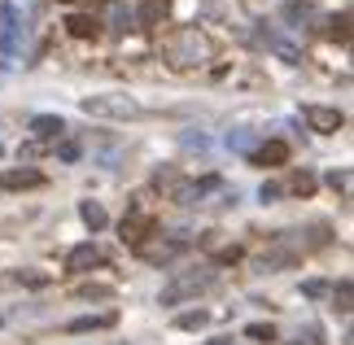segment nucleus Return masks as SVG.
Masks as SVG:
<instances>
[{
  "label": "nucleus",
  "mask_w": 354,
  "mask_h": 345,
  "mask_svg": "<svg viewBox=\"0 0 354 345\" xmlns=\"http://www.w3.org/2000/svg\"><path fill=\"white\" fill-rule=\"evenodd\" d=\"M206 324H210V310H184L180 319H175V328H184V333H201Z\"/></svg>",
  "instance_id": "2eb2a0df"
},
{
  "label": "nucleus",
  "mask_w": 354,
  "mask_h": 345,
  "mask_svg": "<svg viewBox=\"0 0 354 345\" xmlns=\"http://www.w3.org/2000/svg\"><path fill=\"white\" fill-rule=\"evenodd\" d=\"M110 293H114L110 284H84L79 288V297H110Z\"/></svg>",
  "instance_id": "393cba45"
},
{
  "label": "nucleus",
  "mask_w": 354,
  "mask_h": 345,
  "mask_svg": "<svg viewBox=\"0 0 354 345\" xmlns=\"http://www.w3.org/2000/svg\"><path fill=\"white\" fill-rule=\"evenodd\" d=\"M110 22H114V31H127V26L136 22V13H131L127 5H118V0H114V5H110Z\"/></svg>",
  "instance_id": "6ab92c4d"
},
{
  "label": "nucleus",
  "mask_w": 354,
  "mask_h": 345,
  "mask_svg": "<svg viewBox=\"0 0 354 345\" xmlns=\"http://www.w3.org/2000/svg\"><path fill=\"white\" fill-rule=\"evenodd\" d=\"M39 184H44V175H39V171H5V175H0V188H5V192L39 188Z\"/></svg>",
  "instance_id": "0eeeda50"
},
{
  "label": "nucleus",
  "mask_w": 354,
  "mask_h": 345,
  "mask_svg": "<svg viewBox=\"0 0 354 345\" xmlns=\"http://www.w3.org/2000/svg\"><path fill=\"white\" fill-rule=\"evenodd\" d=\"M79 218H84V223H88L92 232H101L105 223H110V214H105L97 201H84V205H79Z\"/></svg>",
  "instance_id": "4468645a"
},
{
  "label": "nucleus",
  "mask_w": 354,
  "mask_h": 345,
  "mask_svg": "<svg viewBox=\"0 0 354 345\" xmlns=\"http://www.w3.org/2000/svg\"><path fill=\"white\" fill-rule=\"evenodd\" d=\"M57 158H62V162H79V144H75V140H66V144L57 149Z\"/></svg>",
  "instance_id": "bb28decb"
},
{
  "label": "nucleus",
  "mask_w": 354,
  "mask_h": 345,
  "mask_svg": "<svg viewBox=\"0 0 354 345\" xmlns=\"http://www.w3.org/2000/svg\"><path fill=\"white\" fill-rule=\"evenodd\" d=\"M0 153H5V149H0Z\"/></svg>",
  "instance_id": "2f4dec72"
},
{
  "label": "nucleus",
  "mask_w": 354,
  "mask_h": 345,
  "mask_svg": "<svg viewBox=\"0 0 354 345\" xmlns=\"http://www.w3.org/2000/svg\"><path fill=\"white\" fill-rule=\"evenodd\" d=\"M206 345H232V337H214V341H206Z\"/></svg>",
  "instance_id": "c756f323"
},
{
  "label": "nucleus",
  "mask_w": 354,
  "mask_h": 345,
  "mask_svg": "<svg viewBox=\"0 0 354 345\" xmlns=\"http://www.w3.org/2000/svg\"><path fill=\"white\" fill-rule=\"evenodd\" d=\"M175 250H180V245H140V254H145L149 262H158V267H162V262H171Z\"/></svg>",
  "instance_id": "a211bd4d"
},
{
  "label": "nucleus",
  "mask_w": 354,
  "mask_h": 345,
  "mask_svg": "<svg viewBox=\"0 0 354 345\" xmlns=\"http://www.w3.org/2000/svg\"><path fill=\"white\" fill-rule=\"evenodd\" d=\"M280 192H284V188L276 184V179H263V188H258V201L271 205V201H280Z\"/></svg>",
  "instance_id": "4be33fe9"
},
{
  "label": "nucleus",
  "mask_w": 354,
  "mask_h": 345,
  "mask_svg": "<svg viewBox=\"0 0 354 345\" xmlns=\"http://www.w3.org/2000/svg\"><path fill=\"white\" fill-rule=\"evenodd\" d=\"M84 114L92 118H136L140 114V105L127 101V96H118V92H101V96H84Z\"/></svg>",
  "instance_id": "f257e3e1"
},
{
  "label": "nucleus",
  "mask_w": 354,
  "mask_h": 345,
  "mask_svg": "<svg viewBox=\"0 0 354 345\" xmlns=\"http://www.w3.org/2000/svg\"><path fill=\"white\" fill-rule=\"evenodd\" d=\"M13 35H18V13H13L9 0H0V44H5V53H13Z\"/></svg>",
  "instance_id": "9d476101"
},
{
  "label": "nucleus",
  "mask_w": 354,
  "mask_h": 345,
  "mask_svg": "<svg viewBox=\"0 0 354 345\" xmlns=\"http://www.w3.org/2000/svg\"><path fill=\"white\" fill-rule=\"evenodd\" d=\"M306 122H310L315 131L333 136V131L346 127V114H342V109H328V105H306Z\"/></svg>",
  "instance_id": "20e7f679"
},
{
  "label": "nucleus",
  "mask_w": 354,
  "mask_h": 345,
  "mask_svg": "<svg viewBox=\"0 0 354 345\" xmlns=\"http://www.w3.org/2000/svg\"><path fill=\"white\" fill-rule=\"evenodd\" d=\"M333 39H342V44L350 39V13H337L333 18Z\"/></svg>",
  "instance_id": "5701e85b"
},
{
  "label": "nucleus",
  "mask_w": 354,
  "mask_h": 345,
  "mask_svg": "<svg viewBox=\"0 0 354 345\" xmlns=\"http://www.w3.org/2000/svg\"><path fill=\"white\" fill-rule=\"evenodd\" d=\"M66 31H71L75 39H92L97 35V22H92L88 13H71V18H66Z\"/></svg>",
  "instance_id": "ddd939ff"
},
{
  "label": "nucleus",
  "mask_w": 354,
  "mask_h": 345,
  "mask_svg": "<svg viewBox=\"0 0 354 345\" xmlns=\"http://www.w3.org/2000/svg\"><path fill=\"white\" fill-rule=\"evenodd\" d=\"M162 18H167V0H145V9H140V26H158Z\"/></svg>",
  "instance_id": "dca6fc26"
},
{
  "label": "nucleus",
  "mask_w": 354,
  "mask_h": 345,
  "mask_svg": "<svg viewBox=\"0 0 354 345\" xmlns=\"http://www.w3.org/2000/svg\"><path fill=\"white\" fill-rule=\"evenodd\" d=\"M254 162H258V167H284V162H289V144H284V140H267L254 153Z\"/></svg>",
  "instance_id": "6e6552de"
},
{
  "label": "nucleus",
  "mask_w": 354,
  "mask_h": 345,
  "mask_svg": "<svg viewBox=\"0 0 354 345\" xmlns=\"http://www.w3.org/2000/svg\"><path fill=\"white\" fill-rule=\"evenodd\" d=\"M328 184H333L337 192H346V188H350V175H346V171H333V175H328Z\"/></svg>",
  "instance_id": "cd10ccee"
},
{
  "label": "nucleus",
  "mask_w": 354,
  "mask_h": 345,
  "mask_svg": "<svg viewBox=\"0 0 354 345\" xmlns=\"http://www.w3.org/2000/svg\"><path fill=\"white\" fill-rule=\"evenodd\" d=\"M245 337H250V341H276V328H271V324H250V328H245Z\"/></svg>",
  "instance_id": "412c9836"
},
{
  "label": "nucleus",
  "mask_w": 354,
  "mask_h": 345,
  "mask_svg": "<svg viewBox=\"0 0 354 345\" xmlns=\"http://www.w3.org/2000/svg\"><path fill=\"white\" fill-rule=\"evenodd\" d=\"M350 301H354V284L342 280V284L333 288V306H337V315H350Z\"/></svg>",
  "instance_id": "f3484780"
},
{
  "label": "nucleus",
  "mask_w": 354,
  "mask_h": 345,
  "mask_svg": "<svg viewBox=\"0 0 354 345\" xmlns=\"http://www.w3.org/2000/svg\"><path fill=\"white\" fill-rule=\"evenodd\" d=\"M289 188L297 192V197H310V192H315V175H310V171H297Z\"/></svg>",
  "instance_id": "aec40b11"
},
{
  "label": "nucleus",
  "mask_w": 354,
  "mask_h": 345,
  "mask_svg": "<svg viewBox=\"0 0 354 345\" xmlns=\"http://www.w3.org/2000/svg\"><path fill=\"white\" fill-rule=\"evenodd\" d=\"M302 258L297 250H276V254H263L258 258V271H276V267H293V262Z\"/></svg>",
  "instance_id": "f8f14e48"
},
{
  "label": "nucleus",
  "mask_w": 354,
  "mask_h": 345,
  "mask_svg": "<svg viewBox=\"0 0 354 345\" xmlns=\"http://www.w3.org/2000/svg\"><path fill=\"white\" fill-rule=\"evenodd\" d=\"M236 258H241L236 245H232V250H219V254H214V262H236Z\"/></svg>",
  "instance_id": "c85d7f7f"
},
{
  "label": "nucleus",
  "mask_w": 354,
  "mask_h": 345,
  "mask_svg": "<svg viewBox=\"0 0 354 345\" xmlns=\"http://www.w3.org/2000/svg\"><path fill=\"white\" fill-rule=\"evenodd\" d=\"M214 284V271H193V275H180V280H171L167 288H162V306H180L184 297H197V293H206V288Z\"/></svg>",
  "instance_id": "f03ea898"
},
{
  "label": "nucleus",
  "mask_w": 354,
  "mask_h": 345,
  "mask_svg": "<svg viewBox=\"0 0 354 345\" xmlns=\"http://www.w3.org/2000/svg\"><path fill=\"white\" fill-rule=\"evenodd\" d=\"M302 293H306V297H324V293H328V284H324V280H306Z\"/></svg>",
  "instance_id": "a878e982"
},
{
  "label": "nucleus",
  "mask_w": 354,
  "mask_h": 345,
  "mask_svg": "<svg viewBox=\"0 0 354 345\" xmlns=\"http://www.w3.org/2000/svg\"><path fill=\"white\" fill-rule=\"evenodd\" d=\"M171 57H175V66H193L197 57H206V39H201L197 31H184L180 39H175Z\"/></svg>",
  "instance_id": "7ed1b4c3"
},
{
  "label": "nucleus",
  "mask_w": 354,
  "mask_h": 345,
  "mask_svg": "<svg viewBox=\"0 0 354 345\" xmlns=\"http://www.w3.org/2000/svg\"><path fill=\"white\" fill-rule=\"evenodd\" d=\"M101 328H114V315H79L66 324V333H101Z\"/></svg>",
  "instance_id": "9b49d317"
},
{
  "label": "nucleus",
  "mask_w": 354,
  "mask_h": 345,
  "mask_svg": "<svg viewBox=\"0 0 354 345\" xmlns=\"http://www.w3.org/2000/svg\"><path fill=\"white\" fill-rule=\"evenodd\" d=\"M97 262H101V250L88 241V245H75V250H71V258H66V271H92Z\"/></svg>",
  "instance_id": "423d86ee"
},
{
  "label": "nucleus",
  "mask_w": 354,
  "mask_h": 345,
  "mask_svg": "<svg viewBox=\"0 0 354 345\" xmlns=\"http://www.w3.org/2000/svg\"><path fill=\"white\" fill-rule=\"evenodd\" d=\"M62 131H66V118L62 114H35L31 118V136H35V140H57Z\"/></svg>",
  "instance_id": "39448f33"
},
{
  "label": "nucleus",
  "mask_w": 354,
  "mask_h": 345,
  "mask_svg": "<svg viewBox=\"0 0 354 345\" xmlns=\"http://www.w3.org/2000/svg\"><path fill=\"white\" fill-rule=\"evenodd\" d=\"M18 284H31V288H44L48 275L44 271H18Z\"/></svg>",
  "instance_id": "b1692460"
},
{
  "label": "nucleus",
  "mask_w": 354,
  "mask_h": 345,
  "mask_svg": "<svg viewBox=\"0 0 354 345\" xmlns=\"http://www.w3.org/2000/svg\"><path fill=\"white\" fill-rule=\"evenodd\" d=\"M149 227H153V218H149L145 210H131V218H122V241H131V245H140Z\"/></svg>",
  "instance_id": "1a4fd4ad"
},
{
  "label": "nucleus",
  "mask_w": 354,
  "mask_h": 345,
  "mask_svg": "<svg viewBox=\"0 0 354 345\" xmlns=\"http://www.w3.org/2000/svg\"><path fill=\"white\" fill-rule=\"evenodd\" d=\"M62 5H71V0H62Z\"/></svg>",
  "instance_id": "7c9ffc66"
}]
</instances>
